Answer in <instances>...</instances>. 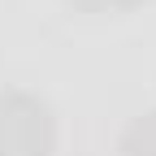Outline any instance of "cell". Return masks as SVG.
I'll list each match as a JSON object with an SVG mask.
<instances>
[{
  "mask_svg": "<svg viewBox=\"0 0 156 156\" xmlns=\"http://www.w3.org/2000/svg\"><path fill=\"white\" fill-rule=\"evenodd\" d=\"M56 117L35 91H0V156H52Z\"/></svg>",
  "mask_w": 156,
  "mask_h": 156,
  "instance_id": "1",
  "label": "cell"
},
{
  "mask_svg": "<svg viewBox=\"0 0 156 156\" xmlns=\"http://www.w3.org/2000/svg\"><path fill=\"white\" fill-rule=\"evenodd\" d=\"M122 156H156V108L134 117L122 134Z\"/></svg>",
  "mask_w": 156,
  "mask_h": 156,
  "instance_id": "2",
  "label": "cell"
},
{
  "mask_svg": "<svg viewBox=\"0 0 156 156\" xmlns=\"http://www.w3.org/2000/svg\"><path fill=\"white\" fill-rule=\"evenodd\" d=\"M69 5L83 13H126V9H139L143 0H69Z\"/></svg>",
  "mask_w": 156,
  "mask_h": 156,
  "instance_id": "3",
  "label": "cell"
}]
</instances>
